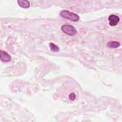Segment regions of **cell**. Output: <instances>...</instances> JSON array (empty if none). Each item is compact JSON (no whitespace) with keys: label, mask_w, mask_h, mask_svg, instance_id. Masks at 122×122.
<instances>
[{"label":"cell","mask_w":122,"mask_h":122,"mask_svg":"<svg viewBox=\"0 0 122 122\" xmlns=\"http://www.w3.org/2000/svg\"><path fill=\"white\" fill-rule=\"evenodd\" d=\"M60 15L65 19L71 20L73 21H77L79 20V16L76 13L71 12L68 10H62L60 11Z\"/></svg>","instance_id":"6da1fadb"},{"label":"cell","mask_w":122,"mask_h":122,"mask_svg":"<svg viewBox=\"0 0 122 122\" xmlns=\"http://www.w3.org/2000/svg\"><path fill=\"white\" fill-rule=\"evenodd\" d=\"M61 29L64 33L70 36H74L77 33L76 29L71 25H63Z\"/></svg>","instance_id":"7a4b0ae2"},{"label":"cell","mask_w":122,"mask_h":122,"mask_svg":"<svg viewBox=\"0 0 122 122\" xmlns=\"http://www.w3.org/2000/svg\"><path fill=\"white\" fill-rule=\"evenodd\" d=\"M109 24L112 26H115L117 25L120 20V18L115 15H111L108 17Z\"/></svg>","instance_id":"3957f363"},{"label":"cell","mask_w":122,"mask_h":122,"mask_svg":"<svg viewBox=\"0 0 122 122\" xmlns=\"http://www.w3.org/2000/svg\"><path fill=\"white\" fill-rule=\"evenodd\" d=\"M0 59L1 61L6 62H8L10 61L11 57L6 51H2V50H0Z\"/></svg>","instance_id":"277c9868"},{"label":"cell","mask_w":122,"mask_h":122,"mask_svg":"<svg viewBox=\"0 0 122 122\" xmlns=\"http://www.w3.org/2000/svg\"><path fill=\"white\" fill-rule=\"evenodd\" d=\"M121 44L120 42L117 41H111L107 42L106 44L107 47L110 48H117L120 47Z\"/></svg>","instance_id":"5b68a950"},{"label":"cell","mask_w":122,"mask_h":122,"mask_svg":"<svg viewBox=\"0 0 122 122\" xmlns=\"http://www.w3.org/2000/svg\"><path fill=\"white\" fill-rule=\"evenodd\" d=\"M17 2L19 5L23 8H28L30 6V3L28 0H18Z\"/></svg>","instance_id":"8992f818"},{"label":"cell","mask_w":122,"mask_h":122,"mask_svg":"<svg viewBox=\"0 0 122 122\" xmlns=\"http://www.w3.org/2000/svg\"><path fill=\"white\" fill-rule=\"evenodd\" d=\"M49 46H50L51 50L52 51L58 52L60 50L59 48L57 45H56L55 44H54L53 43H50L49 44Z\"/></svg>","instance_id":"52a82bcc"},{"label":"cell","mask_w":122,"mask_h":122,"mask_svg":"<svg viewBox=\"0 0 122 122\" xmlns=\"http://www.w3.org/2000/svg\"><path fill=\"white\" fill-rule=\"evenodd\" d=\"M75 98H76V95L74 93L72 92L69 94V99H70V100L74 101L75 99Z\"/></svg>","instance_id":"ba28073f"}]
</instances>
